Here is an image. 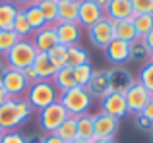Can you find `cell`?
Returning a JSON list of instances; mask_svg holds the SVG:
<instances>
[{
  "mask_svg": "<svg viewBox=\"0 0 153 143\" xmlns=\"http://www.w3.org/2000/svg\"><path fill=\"white\" fill-rule=\"evenodd\" d=\"M58 97H60V91L56 89V85L51 79H39V81L31 83L25 93V99L33 106V110H43L45 106L58 101Z\"/></svg>",
  "mask_w": 153,
  "mask_h": 143,
  "instance_id": "1",
  "label": "cell"
},
{
  "mask_svg": "<svg viewBox=\"0 0 153 143\" xmlns=\"http://www.w3.org/2000/svg\"><path fill=\"white\" fill-rule=\"evenodd\" d=\"M58 101H60V105L66 108V112L70 114V116H79V114L89 112L93 97L89 95V91H87L85 87L76 85V87H72V89L60 93Z\"/></svg>",
  "mask_w": 153,
  "mask_h": 143,
  "instance_id": "2",
  "label": "cell"
},
{
  "mask_svg": "<svg viewBox=\"0 0 153 143\" xmlns=\"http://www.w3.org/2000/svg\"><path fill=\"white\" fill-rule=\"evenodd\" d=\"M35 56H37V49L35 45L31 43V39H19L12 50L4 56L8 68H14V70H25L27 66L33 64Z\"/></svg>",
  "mask_w": 153,
  "mask_h": 143,
  "instance_id": "3",
  "label": "cell"
},
{
  "mask_svg": "<svg viewBox=\"0 0 153 143\" xmlns=\"http://www.w3.org/2000/svg\"><path fill=\"white\" fill-rule=\"evenodd\" d=\"M68 116H70V114L66 112V108L60 105V101H56V102H52V105L45 106L43 110H39V128H41L47 136H49V133H54Z\"/></svg>",
  "mask_w": 153,
  "mask_h": 143,
  "instance_id": "4",
  "label": "cell"
},
{
  "mask_svg": "<svg viewBox=\"0 0 153 143\" xmlns=\"http://www.w3.org/2000/svg\"><path fill=\"white\" fill-rule=\"evenodd\" d=\"M87 33H89V43L91 45L105 50L112 41H114V23H112V19H108L107 15H105V18L99 19L93 27L87 29Z\"/></svg>",
  "mask_w": 153,
  "mask_h": 143,
  "instance_id": "5",
  "label": "cell"
},
{
  "mask_svg": "<svg viewBox=\"0 0 153 143\" xmlns=\"http://www.w3.org/2000/svg\"><path fill=\"white\" fill-rule=\"evenodd\" d=\"M2 87L12 99H18L23 97L29 89V81L23 77V72L22 70H14V68H8L2 75Z\"/></svg>",
  "mask_w": 153,
  "mask_h": 143,
  "instance_id": "6",
  "label": "cell"
},
{
  "mask_svg": "<svg viewBox=\"0 0 153 143\" xmlns=\"http://www.w3.org/2000/svg\"><path fill=\"white\" fill-rule=\"evenodd\" d=\"M93 126H95V139H114V136L120 130V120L107 112L93 114Z\"/></svg>",
  "mask_w": 153,
  "mask_h": 143,
  "instance_id": "7",
  "label": "cell"
},
{
  "mask_svg": "<svg viewBox=\"0 0 153 143\" xmlns=\"http://www.w3.org/2000/svg\"><path fill=\"white\" fill-rule=\"evenodd\" d=\"M124 99H126V105H128V112L140 114V112H143V108L147 106V102H149V99H151V93L142 83L134 81L132 87L124 93Z\"/></svg>",
  "mask_w": 153,
  "mask_h": 143,
  "instance_id": "8",
  "label": "cell"
},
{
  "mask_svg": "<svg viewBox=\"0 0 153 143\" xmlns=\"http://www.w3.org/2000/svg\"><path fill=\"white\" fill-rule=\"evenodd\" d=\"M105 58H107L108 64L112 66H124L130 62V43L120 41V39H114L107 49L103 50Z\"/></svg>",
  "mask_w": 153,
  "mask_h": 143,
  "instance_id": "9",
  "label": "cell"
},
{
  "mask_svg": "<svg viewBox=\"0 0 153 143\" xmlns=\"http://www.w3.org/2000/svg\"><path fill=\"white\" fill-rule=\"evenodd\" d=\"M105 18V12L99 6H95L89 0H79V10H78V25L83 29L93 27L99 19Z\"/></svg>",
  "mask_w": 153,
  "mask_h": 143,
  "instance_id": "10",
  "label": "cell"
},
{
  "mask_svg": "<svg viewBox=\"0 0 153 143\" xmlns=\"http://www.w3.org/2000/svg\"><path fill=\"white\" fill-rule=\"evenodd\" d=\"M31 43L35 45L37 52H49L51 49H54L56 45H60L54 25H45L39 31H35V33L31 35Z\"/></svg>",
  "mask_w": 153,
  "mask_h": 143,
  "instance_id": "11",
  "label": "cell"
},
{
  "mask_svg": "<svg viewBox=\"0 0 153 143\" xmlns=\"http://www.w3.org/2000/svg\"><path fill=\"white\" fill-rule=\"evenodd\" d=\"M108 81H111V89L114 93H126L132 87V83L136 81L132 72L124 66H114L108 70Z\"/></svg>",
  "mask_w": 153,
  "mask_h": 143,
  "instance_id": "12",
  "label": "cell"
},
{
  "mask_svg": "<svg viewBox=\"0 0 153 143\" xmlns=\"http://www.w3.org/2000/svg\"><path fill=\"white\" fill-rule=\"evenodd\" d=\"M101 112H107L114 118H124L128 114V105L126 99H124V93H114L112 91L111 95H107L105 99H101Z\"/></svg>",
  "mask_w": 153,
  "mask_h": 143,
  "instance_id": "13",
  "label": "cell"
},
{
  "mask_svg": "<svg viewBox=\"0 0 153 143\" xmlns=\"http://www.w3.org/2000/svg\"><path fill=\"white\" fill-rule=\"evenodd\" d=\"M85 89L89 91L91 97H99V99H105L107 95H111L112 89H111V81H108V70H95L93 77L87 83Z\"/></svg>",
  "mask_w": 153,
  "mask_h": 143,
  "instance_id": "14",
  "label": "cell"
},
{
  "mask_svg": "<svg viewBox=\"0 0 153 143\" xmlns=\"http://www.w3.org/2000/svg\"><path fill=\"white\" fill-rule=\"evenodd\" d=\"M58 43L64 46H74L82 39V27L78 23H54Z\"/></svg>",
  "mask_w": 153,
  "mask_h": 143,
  "instance_id": "15",
  "label": "cell"
},
{
  "mask_svg": "<svg viewBox=\"0 0 153 143\" xmlns=\"http://www.w3.org/2000/svg\"><path fill=\"white\" fill-rule=\"evenodd\" d=\"M22 118L18 114V108H16V99H8L2 106H0V128L8 130H14L18 126H22Z\"/></svg>",
  "mask_w": 153,
  "mask_h": 143,
  "instance_id": "16",
  "label": "cell"
},
{
  "mask_svg": "<svg viewBox=\"0 0 153 143\" xmlns=\"http://www.w3.org/2000/svg\"><path fill=\"white\" fill-rule=\"evenodd\" d=\"M105 15L112 21H120V19H132L134 10H132V0H108L107 8H105Z\"/></svg>",
  "mask_w": 153,
  "mask_h": 143,
  "instance_id": "17",
  "label": "cell"
},
{
  "mask_svg": "<svg viewBox=\"0 0 153 143\" xmlns=\"http://www.w3.org/2000/svg\"><path fill=\"white\" fill-rule=\"evenodd\" d=\"M130 62L138 66H146L153 62V52L146 46L143 39H136L134 43H130Z\"/></svg>",
  "mask_w": 153,
  "mask_h": 143,
  "instance_id": "18",
  "label": "cell"
},
{
  "mask_svg": "<svg viewBox=\"0 0 153 143\" xmlns=\"http://www.w3.org/2000/svg\"><path fill=\"white\" fill-rule=\"evenodd\" d=\"M79 0H58V21L56 23H78Z\"/></svg>",
  "mask_w": 153,
  "mask_h": 143,
  "instance_id": "19",
  "label": "cell"
},
{
  "mask_svg": "<svg viewBox=\"0 0 153 143\" xmlns=\"http://www.w3.org/2000/svg\"><path fill=\"white\" fill-rule=\"evenodd\" d=\"M76 130H78V137L85 141L95 139V126H93V114L85 112L76 116Z\"/></svg>",
  "mask_w": 153,
  "mask_h": 143,
  "instance_id": "20",
  "label": "cell"
},
{
  "mask_svg": "<svg viewBox=\"0 0 153 143\" xmlns=\"http://www.w3.org/2000/svg\"><path fill=\"white\" fill-rule=\"evenodd\" d=\"M31 66H33V70H35L39 79H52V75L56 74V68L51 64L47 52H37V56H35Z\"/></svg>",
  "mask_w": 153,
  "mask_h": 143,
  "instance_id": "21",
  "label": "cell"
},
{
  "mask_svg": "<svg viewBox=\"0 0 153 143\" xmlns=\"http://www.w3.org/2000/svg\"><path fill=\"white\" fill-rule=\"evenodd\" d=\"M51 81L56 85V89H58L60 93H64V91H68V89H72V87H76L74 68H68V66H64V68L56 70V74L52 75Z\"/></svg>",
  "mask_w": 153,
  "mask_h": 143,
  "instance_id": "22",
  "label": "cell"
},
{
  "mask_svg": "<svg viewBox=\"0 0 153 143\" xmlns=\"http://www.w3.org/2000/svg\"><path fill=\"white\" fill-rule=\"evenodd\" d=\"M112 23H114V39H120V41L126 43H134L136 39H140L132 19H120V21H112Z\"/></svg>",
  "mask_w": 153,
  "mask_h": 143,
  "instance_id": "23",
  "label": "cell"
},
{
  "mask_svg": "<svg viewBox=\"0 0 153 143\" xmlns=\"http://www.w3.org/2000/svg\"><path fill=\"white\" fill-rule=\"evenodd\" d=\"M89 62V54L83 46L74 45L68 46V54H66V66L68 68H78V66H83Z\"/></svg>",
  "mask_w": 153,
  "mask_h": 143,
  "instance_id": "24",
  "label": "cell"
},
{
  "mask_svg": "<svg viewBox=\"0 0 153 143\" xmlns=\"http://www.w3.org/2000/svg\"><path fill=\"white\" fill-rule=\"evenodd\" d=\"M12 31H14V33L18 35L19 39H29L31 35H33V29H31L29 21H27V18H25V12H23V8H18V14H16V19H14V27H12Z\"/></svg>",
  "mask_w": 153,
  "mask_h": 143,
  "instance_id": "25",
  "label": "cell"
},
{
  "mask_svg": "<svg viewBox=\"0 0 153 143\" xmlns=\"http://www.w3.org/2000/svg\"><path fill=\"white\" fill-rule=\"evenodd\" d=\"M35 4L45 15V21L49 25H54L58 21V0H37Z\"/></svg>",
  "mask_w": 153,
  "mask_h": 143,
  "instance_id": "26",
  "label": "cell"
},
{
  "mask_svg": "<svg viewBox=\"0 0 153 143\" xmlns=\"http://www.w3.org/2000/svg\"><path fill=\"white\" fill-rule=\"evenodd\" d=\"M16 14H18V6H16L14 2L0 4V29L10 31L12 27H14Z\"/></svg>",
  "mask_w": 153,
  "mask_h": 143,
  "instance_id": "27",
  "label": "cell"
},
{
  "mask_svg": "<svg viewBox=\"0 0 153 143\" xmlns=\"http://www.w3.org/2000/svg\"><path fill=\"white\" fill-rule=\"evenodd\" d=\"M23 12H25V18H27V21H29V25H31V29H33V33H35V31H39L41 27L49 25V23L45 21V15H43L41 10L37 8V4L23 6Z\"/></svg>",
  "mask_w": 153,
  "mask_h": 143,
  "instance_id": "28",
  "label": "cell"
},
{
  "mask_svg": "<svg viewBox=\"0 0 153 143\" xmlns=\"http://www.w3.org/2000/svg\"><path fill=\"white\" fill-rule=\"evenodd\" d=\"M56 136L60 137L62 141H66V143H72L78 137V130H76V116H68L66 120L60 124V128L56 130Z\"/></svg>",
  "mask_w": 153,
  "mask_h": 143,
  "instance_id": "29",
  "label": "cell"
},
{
  "mask_svg": "<svg viewBox=\"0 0 153 143\" xmlns=\"http://www.w3.org/2000/svg\"><path fill=\"white\" fill-rule=\"evenodd\" d=\"M132 21H134L136 33H138L140 39H143L153 29V15L151 14H134L132 15Z\"/></svg>",
  "mask_w": 153,
  "mask_h": 143,
  "instance_id": "30",
  "label": "cell"
},
{
  "mask_svg": "<svg viewBox=\"0 0 153 143\" xmlns=\"http://www.w3.org/2000/svg\"><path fill=\"white\" fill-rule=\"evenodd\" d=\"M66 54H68V46L56 45L54 49H51L49 52H47V56H49L51 64L54 66L56 70H60V68H64V66H66Z\"/></svg>",
  "mask_w": 153,
  "mask_h": 143,
  "instance_id": "31",
  "label": "cell"
},
{
  "mask_svg": "<svg viewBox=\"0 0 153 143\" xmlns=\"http://www.w3.org/2000/svg\"><path fill=\"white\" fill-rule=\"evenodd\" d=\"M93 66H91V62H87V64L83 66H78V68H74V79H76V85L79 87H87V83L91 81V77H93Z\"/></svg>",
  "mask_w": 153,
  "mask_h": 143,
  "instance_id": "32",
  "label": "cell"
},
{
  "mask_svg": "<svg viewBox=\"0 0 153 143\" xmlns=\"http://www.w3.org/2000/svg\"><path fill=\"white\" fill-rule=\"evenodd\" d=\"M19 41V37L14 33V31H4L0 29V56H6L8 52L12 50V46Z\"/></svg>",
  "mask_w": 153,
  "mask_h": 143,
  "instance_id": "33",
  "label": "cell"
},
{
  "mask_svg": "<svg viewBox=\"0 0 153 143\" xmlns=\"http://www.w3.org/2000/svg\"><path fill=\"white\" fill-rule=\"evenodd\" d=\"M136 81L142 83V85L153 95V62H149V64H146V66H142V70H140L138 79H136Z\"/></svg>",
  "mask_w": 153,
  "mask_h": 143,
  "instance_id": "34",
  "label": "cell"
},
{
  "mask_svg": "<svg viewBox=\"0 0 153 143\" xmlns=\"http://www.w3.org/2000/svg\"><path fill=\"white\" fill-rule=\"evenodd\" d=\"M16 108H18V114H19V118H22V122H27L29 116H31V112H33V106L29 105V101H27L25 97L16 99Z\"/></svg>",
  "mask_w": 153,
  "mask_h": 143,
  "instance_id": "35",
  "label": "cell"
},
{
  "mask_svg": "<svg viewBox=\"0 0 153 143\" xmlns=\"http://www.w3.org/2000/svg\"><path fill=\"white\" fill-rule=\"evenodd\" d=\"M134 14H151L153 15V0H132Z\"/></svg>",
  "mask_w": 153,
  "mask_h": 143,
  "instance_id": "36",
  "label": "cell"
},
{
  "mask_svg": "<svg viewBox=\"0 0 153 143\" xmlns=\"http://www.w3.org/2000/svg\"><path fill=\"white\" fill-rule=\"evenodd\" d=\"M134 126L140 130V132H143V133H151V132H153V122H151L147 116H143L142 112L136 114V118H134Z\"/></svg>",
  "mask_w": 153,
  "mask_h": 143,
  "instance_id": "37",
  "label": "cell"
},
{
  "mask_svg": "<svg viewBox=\"0 0 153 143\" xmlns=\"http://www.w3.org/2000/svg\"><path fill=\"white\" fill-rule=\"evenodd\" d=\"M0 143H25V136L19 133L18 130H8L0 137Z\"/></svg>",
  "mask_w": 153,
  "mask_h": 143,
  "instance_id": "38",
  "label": "cell"
},
{
  "mask_svg": "<svg viewBox=\"0 0 153 143\" xmlns=\"http://www.w3.org/2000/svg\"><path fill=\"white\" fill-rule=\"evenodd\" d=\"M22 72H23V77L29 81V85H31V83H35V81H39V77H37V74H35L33 66H27V68L22 70Z\"/></svg>",
  "mask_w": 153,
  "mask_h": 143,
  "instance_id": "39",
  "label": "cell"
},
{
  "mask_svg": "<svg viewBox=\"0 0 153 143\" xmlns=\"http://www.w3.org/2000/svg\"><path fill=\"white\" fill-rule=\"evenodd\" d=\"M25 143H45V136L43 133H31L25 137Z\"/></svg>",
  "mask_w": 153,
  "mask_h": 143,
  "instance_id": "40",
  "label": "cell"
},
{
  "mask_svg": "<svg viewBox=\"0 0 153 143\" xmlns=\"http://www.w3.org/2000/svg\"><path fill=\"white\" fill-rule=\"evenodd\" d=\"M143 116H147V118H149V120L153 122V95H151V99H149V102H147V106H146V108H143Z\"/></svg>",
  "mask_w": 153,
  "mask_h": 143,
  "instance_id": "41",
  "label": "cell"
},
{
  "mask_svg": "<svg viewBox=\"0 0 153 143\" xmlns=\"http://www.w3.org/2000/svg\"><path fill=\"white\" fill-rule=\"evenodd\" d=\"M143 43H146V46H147V49H149L151 52H153V29H151L149 33L146 35V37H143Z\"/></svg>",
  "mask_w": 153,
  "mask_h": 143,
  "instance_id": "42",
  "label": "cell"
},
{
  "mask_svg": "<svg viewBox=\"0 0 153 143\" xmlns=\"http://www.w3.org/2000/svg\"><path fill=\"white\" fill-rule=\"evenodd\" d=\"M45 143H66V141H62L56 133H49V136H45Z\"/></svg>",
  "mask_w": 153,
  "mask_h": 143,
  "instance_id": "43",
  "label": "cell"
},
{
  "mask_svg": "<svg viewBox=\"0 0 153 143\" xmlns=\"http://www.w3.org/2000/svg\"><path fill=\"white\" fill-rule=\"evenodd\" d=\"M6 70H8V64H6V60H4V56H0V85H2V75H4Z\"/></svg>",
  "mask_w": 153,
  "mask_h": 143,
  "instance_id": "44",
  "label": "cell"
},
{
  "mask_svg": "<svg viewBox=\"0 0 153 143\" xmlns=\"http://www.w3.org/2000/svg\"><path fill=\"white\" fill-rule=\"evenodd\" d=\"M8 99H10V95H8V93H6V91H4V87H2V85H0V106H2V105H4V102H6V101H8Z\"/></svg>",
  "mask_w": 153,
  "mask_h": 143,
  "instance_id": "45",
  "label": "cell"
},
{
  "mask_svg": "<svg viewBox=\"0 0 153 143\" xmlns=\"http://www.w3.org/2000/svg\"><path fill=\"white\" fill-rule=\"evenodd\" d=\"M89 2H93L95 6H99L101 10L105 12V8H107V4H108V0H89Z\"/></svg>",
  "mask_w": 153,
  "mask_h": 143,
  "instance_id": "46",
  "label": "cell"
},
{
  "mask_svg": "<svg viewBox=\"0 0 153 143\" xmlns=\"http://www.w3.org/2000/svg\"><path fill=\"white\" fill-rule=\"evenodd\" d=\"M14 4H22V6H29V4H35L37 0H12Z\"/></svg>",
  "mask_w": 153,
  "mask_h": 143,
  "instance_id": "47",
  "label": "cell"
},
{
  "mask_svg": "<svg viewBox=\"0 0 153 143\" xmlns=\"http://www.w3.org/2000/svg\"><path fill=\"white\" fill-rule=\"evenodd\" d=\"M91 143H116L114 139H93Z\"/></svg>",
  "mask_w": 153,
  "mask_h": 143,
  "instance_id": "48",
  "label": "cell"
},
{
  "mask_svg": "<svg viewBox=\"0 0 153 143\" xmlns=\"http://www.w3.org/2000/svg\"><path fill=\"white\" fill-rule=\"evenodd\" d=\"M72 143H91V141H85V139H79V137H76Z\"/></svg>",
  "mask_w": 153,
  "mask_h": 143,
  "instance_id": "49",
  "label": "cell"
},
{
  "mask_svg": "<svg viewBox=\"0 0 153 143\" xmlns=\"http://www.w3.org/2000/svg\"><path fill=\"white\" fill-rule=\"evenodd\" d=\"M4 132H6V130H4V128H0V137L4 136Z\"/></svg>",
  "mask_w": 153,
  "mask_h": 143,
  "instance_id": "50",
  "label": "cell"
},
{
  "mask_svg": "<svg viewBox=\"0 0 153 143\" xmlns=\"http://www.w3.org/2000/svg\"><path fill=\"white\" fill-rule=\"evenodd\" d=\"M6 2H12V0H0V4H6Z\"/></svg>",
  "mask_w": 153,
  "mask_h": 143,
  "instance_id": "51",
  "label": "cell"
},
{
  "mask_svg": "<svg viewBox=\"0 0 153 143\" xmlns=\"http://www.w3.org/2000/svg\"><path fill=\"white\" fill-rule=\"evenodd\" d=\"M149 137H151V143H153V132H151V133H149Z\"/></svg>",
  "mask_w": 153,
  "mask_h": 143,
  "instance_id": "52",
  "label": "cell"
}]
</instances>
